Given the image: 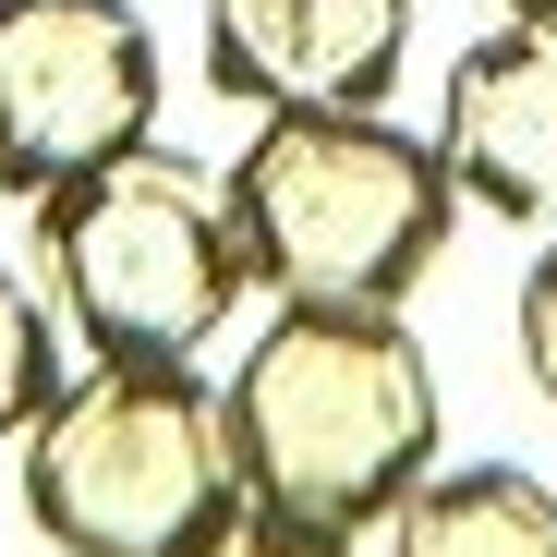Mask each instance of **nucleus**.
Here are the masks:
<instances>
[{"mask_svg": "<svg viewBox=\"0 0 557 557\" xmlns=\"http://www.w3.org/2000/svg\"><path fill=\"white\" fill-rule=\"evenodd\" d=\"M231 473L278 521L376 533L436 473V363L400 304H267L243 363L219 376Z\"/></svg>", "mask_w": 557, "mask_h": 557, "instance_id": "f257e3e1", "label": "nucleus"}, {"mask_svg": "<svg viewBox=\"0 0 557 557\" xmlns=\"http://www.w3.org/2000/svg\"><path fill=\"white\" fill-rule=\"evenodd\" d=\"M37 292L85 363H207V339L255 304V267L231 231V182L182 158L170 134H134L110 158L61 170L25 207Z\"/></svg>", "mask_w": 557, "mask_h": 557, "instance_id": "f03ea898", "label": "nucleus"}, {"mask_svg": "<svg viewBox=\"0 0 557 557\" xmlns=\"http://www.w3.org/2000/svg\"><path fill=\"white\" fill-rule=\"evenodd\" d=\"M219 182L267 304H412L460 231L436 134L388 110H267Z\"/></svg>", "mask_w": 557, "mask_h": 557, "instance_id": "7ed1b4c3", "label": "nucleus"}, {"mask_svg": "<svg viewBox=\"0 0 557 557\" xmlns=\"http://www.w3.org/2000/svg\"><path fill=\"white\" fill-rule=\"evenodd\" d=\"M13 460L49 557H195L243 509L207 363H73Z\"/></svg>", "mask_w": 557, "mask_h": 557, "instance_id": "20e7f679", "label": "nucleus"}, {"mask_svg": "<svg viewBox=\"0 0 557 557\" xmlns=\"http://www.w3.org/2000/svg\"><path fill=\"white\" fill-rule=\"evenodd\" d=\"M158 85L134 0H0V195L37 207L61 170L158 134Z\"/></svg>", "mask_w": 557, "mask_h": 557, "instance_id": "39448f33", "label": "nucleus"}, {"mask_svg": "<svg viewBox=\"0 0 557 557\" xmlns=\"http://www.w3.org/2000/svg\"><path fill=\"white\" fill-rule=\"evenodd\" d=\"M207 85L231 110H388L412 0H207Z\"/></svg>", "mask_w": 557, "mask_h": 557, "instance_id": "423d86ee", "label": "nucleus"}, {"mask_svg": "<svg viewBox=\"0 0 557 557\" xmlns=\"http://www.w3.org/2000/svg\"><path fill=\"white\" fill-rule=\"evenodd\" d=\"M436 158L460 182V207H485L509 231H557V25L497 13L436 85Z\"/></svg>", "mask_w": 557, "mask_h": 557, "instance_id": "0eeeda50", "label": "nucleus"}, {"mask_svg": "<svg viewBox=\"0 0 557 557\" xmlns=\"http://www.w3.org/2000/svg\"><path fill=\"white\" fill-rule=\"evenodd\" d=\"M388 557H557V485L521 460H436L388 509Z\"/></svg>", "mask_w": 557, "mask_h": 557, "instance_id": "6e6552de", "label": "nucleus"}, {"mask_svg": "<svg viewBox=\"0 0 557 557\" xmlns=\"http://www.w3.org/2000/svg\"><path fill=\"white\" fill-rule=\"evenodd\" d=\"M61 351H73V339H61L49 292H37L25 267H0V448H13V436H25L37 412H49V388L73 376Z\"/></svg>", "mask_w": 557, "mask_h": 557, "instance_id": "1a4fd4ad", "label": "nucleus"}, {"mask_svg": "<svg viewBox=\"0 0 557 557\" xmlns=\"http://www.w3.org/2000/svg\"><path fill=\"white\" fill-rule=\"evenodd\" d=\"M195 557H363V533H327V521H278V509H255V497H243V509H231V521H219Z\"/></svg>", "mask_w": 557, "mask_h": 557, "instance_id": "9d476101", "label": "nucleus"}, {"mask_svg": "<svg viewBox=\"0 0 557 557\" xmlns=\"http://www.w3.org/2000/svg\"><path fill=\"white\" fill-rule=\"evenodd\" d=\"M509 339H521V376H533V400H557V231H545V243H533V267H521Z\"/></svg>", "mask_w": 557, "mask_h": 557, "instance_id": "9b49d317", "label": "nucleus"}, {"mask_svg": "<svg viewBox=\"0 0 557 557\" xmlns=\"http://www.w3.org/2000/svg\"><path fill=\"white\" fill-rule=\"evenodd\" d=\"M497 13H521V25H557V0H497Z\"/></svg>", "mask_w": 557, "mask_h": 557, "instance_id": "f8f14e48", "label": "nucleus"}]
</instances>
